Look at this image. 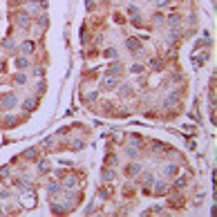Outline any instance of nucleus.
Returning <instances> with one entry per match:
<instances>
[{"label": "nucleus", "mask_w": 217, "mask_h": 217, "mask_svg": "<svg viewBox=\"0 0 217 217\" xmlns=\"http://www.w3.org/2000/svg\"><path fill=\"white\" fill-rule=\"evenodd\" d=\"M61 190H63V186L58 181H49V184H47V195H49V197H56Z\"/></svg>", "instance_id": "f03ea898"}, {"label": "nucleus", "mask_w": 217, "mask_h": 217, "mask_svg": "<svg viewBox=\"0 0 217 217\" xmlns=\"http://www.w3.org/2000/svg\"><path fill=\"white\" fill-rule=\"evenodd\" d=\"M85 5H87V9H94V7H96V2H94V0H87Z\"/></svg>", "instance_id": "f704fd0d"}, {"label": "nucleus", "mask_w": 217, "mask_h": 217, "mask_svg": "<svg viewBox=\"0 0 217 217\" xmlns=\"http://www.w3.org/2000/svg\"><path fill=\"white\" fill-rule=\"evenodd\" d=\"M126 47H128L130 52H139V40L137 38H128L126 40Z\"/></svg>", "instance_id": "9b49d317"}, {"label": "nucleus", "mask_w": 217, "mask_h": 217, "mask_svg": "<svg viewBox=\"0 0 217 217\" xmlns=\"http://www.w3.org/2000/svg\"><path fill=\"white\" fill-rule=\"evenodd\" d=\"M5 123H7V128H11V126H16V123H18V121H16L14 117H7V119H5Z\"/></svg>", "instance_id": "cd10ccee"}, {"label": "nucleus", "mask_w": 217, "mask_h": 217, "mask_svg": "<svg viewBox=\"0 0 217 217\" xmlns=\"http://www.w3.org/2000/svg\"><path fill=\"white\" fill-rule=\"evenodd\" d=\"M139 170H141V166H139V164H130V166H128V170H126V172H128V175H137Z\"/></svg>", "instance_id": "412c9836"}, {"label": "nucleus", "mask_w": 217, "mask_h": 217, "mask_svg": "<svg viewBox=\"0 0 217 217\" xmlns=\"http://www.w3.org/2000/svg\"><path fill=\"white\" fill-rule=\"evenodd\" d=\"M168 2L170 0H157V7H168Z\"/></svg>", "instance_id": "72a5a7b5"}, {"label": "nucleus", "mask_w": 217, "mask_h": 217, "mask_svg": "<svg viewBox=\"0 0 217 217\" xmlns=\"http://www.w3.org/2000/svg\"><path fill=\"white\" fill-rule=\"evenodd\" d=\"M126 11H128V14H132V16H134V14H137V7H134V5H128V7H126Z\"/></svg>", "instance_id": "c756f323"}, {"label": "nucleus", "mask_w": 217, "mask_h": 217, "mask_svg": "<svg viewBox=\"0 0 217 217\" xmlns=\"http://www.w3.org/2000/svg\"><path fill=\"white\" fill-rule=\"evenodd\" d=\"M23 157H25V159H32V161H34V159H38V150H36V148H29V150H25Z\"/></svg>", "instance_id": "4468645a"}, {"label": "nucleus", "mask_w": 217, "mask_h": 217, "mask_svg": "<svg viewBox=\"0 0 217 217\" xmlns=\"http://www.w3.org/2000/svg\"><path fill=\"white\" fill-rule=\"evenodd\" d=\"M36 87H38V92H45V87H47V83H45V81H40V83H38V85H36Z\"/></svg>", "instance_id": "473e14b6"}, {"label": "nucleus", "mask_w": 217, "mask_h": 217, "mask_svg": "<svg viewBox=\"0 0 217 217\" xmlns=\"http://www.w3.org/2000/svg\"><path fill=\"white\" fill-rule=\"evenodd\" d=\"M179 23H181V16H177V14H175V16H170V25H172V27H177Z\"/></svg>", "instance_id": "393cba45"}, {"label": "nucleus", "mask_w": 217, "mask_h": 217, "mask_svg": "<svg viewBox=\"0 0 217 217\" xmlns=\"http://www.w3.org/2000/svg\"><path fill=\"white\" fill-rule=\"evenodd\" d=\"M137 155H139V152H137V148H126V157L132 159V157H137Z\"/></svg>", "instance_id": "b1692460"}, {"label": "nucleus", "mask_w": 217, "mask_h": 217, "mask_svg": "<svg viewBox=\"0 0 217 217\" xmlns=\"http://www.w3.org/2000/svg\"><path fill=\"white\" fill-rule=\"evenodd\" d=\"M99 197H101V199H110V197H112V188L101 186V188H99Z\"/></svg>", "instance_id": "f8f14e48"}, {"label": "nucleus", "mask_w": 217, "mask_h": 217, "mask_svg": "<svg viewBox=\"0 0 217 217\" xmlns=\"http://www.w3.org/2000/svg\"><path fill=\"white\" fill-rule=\"evenodd\" d=\"M14 83H16V85H25V83H27V76H25L23 72H18L16 76H14Z\"/></svg>", "instance_id": "f3484780"}, {"label": "nucleus", "mask_w": 217, "mask_h": 217, "mask_svg": "<svg viewBox=\"0 0 217 217\" xmlns=\"http://www.w3.org/2000/svg\"><path fill=\"white\" fill-rule=\"evenodd\" d=\"M130 72H132V74H141V72H146V70H143V65H132Z\"/></svg>", "instance_id": "5701e85b"}, {"label": "nucleus", "mask_w": 217, "mask_h": 217, "mask_svg": "<svg viewBox=\"0 0 217 217\" xmlns=\"http://www.w3.org/2000/svg\"><path fill=\"white\" fill-rule=\"evenodd\" d=\"M43 74H45V67H36L34 70V76H43Z\"/></svg>", "instance_id": "7c9ffc66"}, {"label": "nucleus", "mask_w": 217, "mask_h": 217, "mask_svg": "<svg viewBox=\"0 0 217 217\" xmlns=\"http://www.w3.org/2000/svg\"><path fill=\"white\" fill-rule=\"evenodd\" d=\"M52 213L63 215V213H67V208H65V206H61V204H54V202H52Z\"/></svg>", "instance_id": "a211bd4d"}, {"label": "nucleus", "mask_w": 217, "mask_h": 217, "mask_svg": "<svg viewBox=\"0 0 217 217\" xmlns=\"http://www.w3.org/2000/svg\"><path fill=\"white\" fill-rule=\"evenodd\" d=\"M23 108H25L27 112H34L36 108H38V101H36V99H27V101L23 103Z\"/></svg>", "instance_id": "0eeeda50"}, {"label": "nucleus", "mask_w": 217, "mask_h": 217, "mask_svg": "<svg viewBox=\"0 0 217 217\" xmlns=\"http://www.w3.org/2000/svg\"><path fill=\"white\" fill-rule=\"evenodd\" d=\"M101 179H103V184H112L114 181V170H112V168H103V172H101Z\"/></svg>", "instance_id": "7ed1b4c3"}, {"label": "nucleus", "mask_w": 217, "mask_h": 217, "mask_svg": "<svg viewBox=\"0 0 217 217\" xmlns=\"http://www.w3.org/2000/svg\"><path fill=\"white\" fill-rule=\"evenodd\" d=\"M16 105H18V99L14 96V94H2V96H0V108L2 110H11Z\"/></svg>", "instance_id": "f257e3e1"}, {"label": "nucleus", "mask_w": 217, "mask_h": 217, "mask_svg": "<svg viewBox=\"0 0 217 217\" xmlns=\"http://www.w3.org/2000/svg\"><path fill=\"white\" fill-rule=\"evenodd\" d=\"M119 94H121V96H130V94H132V87L130 85H119Z\"/></svg>", "instance_id": "6ab92c4d"}, {"label": "nucleus", "mask_w": 217, "mask_h": 217, "mask_svg": "<svg viewBox=\"0 0 217 217\" xmlns=\"http://www.w3.org/2000/svg\"><path fill=\"white\" fill-rule=\"evenodd\" d=\"M150 67H152V70H161L164 67V61L161 58H152V61H150Z\"/></svg>", "instance_id": "aec40b11"}, {"label": "nucleus", "mask_w": 217, "mask_h": 217, "mask_svg": "<svg viewBox=\"0 0 217 217\" xmlns=\"http://www.w3.org/2000/svg\"><path fill=\"white\" fill-rule=\"evenodd\" d=\"M152 18H155V23H157V25H164V18H166V16H164V14H155Z\"/></svg>", "instance_id": "bb28decb"}, {"label": "nucleus", "mask_w": 217, "mask_h": 217, "mask_svg": "<svg viewBox=\"0 0 217 217\" xmlns=\"http://www.w3.org/2000/svg\"><path fill=\"white\" fill-rule=\"evenodd\" d=\"M76 184H79V181H76V177H74V175H70L67 179H65V186H67V188H74Z\"/></svg>", "instance_id": "4be33fe9"}, {"label": "nucleus", "mask_w": 217, "mask_h": 217, "mask_svg": "<svg viewBox=\"0 0 217 217\" xmlns=\"http://www.w3.org/2000/svg\"><path fill=\"white\" fill-rule=\"evenodd\" d=\"M121 70H123V65H121V63H114V65H110V67H108V76H119V74H121Z\"/></svg>", "instance_id": "39448f33"}, {"label": "nucleus", "mask_w": 217, "mask_h": 217, "mask_svg": "<svg viewBox=\"0 0 217 217\" xmlns=\"http://www.w3.org/2000/svg\"><path fill=\"white\" fill-rule=\"evenodd\" d=\"M103 56L110 58V61H114L117 56H119V52H117V47H105V49H103Z\"/></svg>", "instance_id": "423d86ee"}, {"label": "nucleus", "mask_w": 217, "mask_h": 217, "mask_svg": "<svg viewBox=\"0 0 217 217\" xmlns=\"http://www.w3.org/2000/svg\"><path fill=\"white\" fill-rule=\"evenodd\" d=\"M0 177H9V166H5V168H0Z\"/></svg>", "instance_id": "2f4dec72"}, {"label": "nucleus", "mask_w": 217, "mask_h": 217, "mask_svg": "<svg viewBox=\"0 0 217 217\" xmlns=\"http://www.w3.org/2000/svg\"><path fill=\"white\" fill-rule=\"evenodd\" d=\"M27 65H29V61H27V56H20V58H16V67H18V70H25Z\"/></svg>", "instance_id": "dca6fc26"}, {"label": "nucleus", "mask_w": 217, "mask_h": 217, "mask_svg": "<svg viewBox=\"0 0 217 217\" xmlns=\"http://www.w3.org/2000/svg\"><path fill=\"white\" fill-rule=\"evenodd\" d=\"M166 193H168V184L164 179H157L155 181V195H166Z\"/></svg>", "instance_id": "20e7f679"}, {"label": "nucleus", "mask_w": 217, "mask_h": 217, "mask_svg": "<svg viewBox=\"0 0 217 217\" xmlns=\"http://www.w3.org/2000/svg\"><path fill=\"white\" fill-rule=\"evenodd\" d=\"M34 47H36V45H34L32 40H25V43L20 45V52H23V54L27 56V54H32V52H34Z\"/></svg>", "instance_id": "6e6552de"}, {"label": "nucleus", "mask_w": 217, "mask_h": 217, "mask_svg": "<svg viewBox=\"0 0 217 217\" xmlns=\"http://www.w3.org/2000/svg\"><path fill=\"white\" fill-rule=\"evenodd\" d=\"M164 172H166L168 177H175V175H179V166L170 164V166H166V168H164Z\"/></svg>", "instance_id": "9d476101"}, {"label": "nucleus", "mask_w": 217, "mask_h": 217, "mask_svg": "<svg viewBox=\"0 0 217 217\" xmlns=\"http://www.w3.org/2000/svg\"><path fill=\"white\" fill-rule=\"evenodd\" d=\"M18 25H20L23 29H27V27H29V16H27V14H20V18H18Z\"/></svg>", "instance_id": "2eb2a0df"}, {"label": "nucleus", "mask_w": 217, "mask_h": 217, "mask_svg": "<svg viewBox=\"0 0 217 217\" xmlns=\"http://www.w3.org/2000/svg\"><path fill=\"white\" fill-rule=\"evenodd\" d=\"M103 2H110V0H103Z\"/></svg>", "instance_id": "c9c22d12"}, {"label": "nucleus", "mask_w": 217, "mask_h": 217, "mask_svg": "<svg viewBox=\"0 0 217 217\" xmlns=\"http://www.w3.org/2000/svg\"><path fill=\"white\" fill-rule=\"evenodd\" d=\"M47 170H49V164H47V161H40V166H38V172L43 175V172H47Z\"/></svg>", "instance_id": "a878e982"}, {"label": "nucleus", "mask_w": 217, "mask_h": 217, "mask_svg": "<svg viewBox=\"0 0 217 217\" xmlns=\"http://www.w3.org/2000/svg\"><path fill=\"white\" fill-rule=\"evenodd\" d=\"M117 85H119V83H117V79H114V76H110V79L103 81V87H105V90H112V87H117Z\"/></svg>", "instance_id": "ddd939ff"}, {"label": "nucleus", "mask_w": 217, "mask_h": 217, "mask_svg": "<svg viewBox=\"0 0 217 217\" xmlns=\"http://www.w3.org/2000/svg\"><path fill=\"white\" fill-rule=\"evenodd\" d=\"M38 23H40V29H45V27H47V23H49V20H47V16H40V18H38Z\"/></svg>", "instance_id": "c85d7f7f"}, {"label": "nucleus", "mask_w": 217, "mask_h": 217, "mask_svg": "<svg viewBox=\"0 0 217 217\" xmlns=\"http://www.w3.org/2000/svg\"><path fill=\"white\" fill-rule=\"evenodd\" d=\"M186 184H188V179H186V177H177V179H175V184H172V188H175V190H181V188H186Z\"/></svg>", "instance_id": "1a4fd4ad"}]
</instances>
